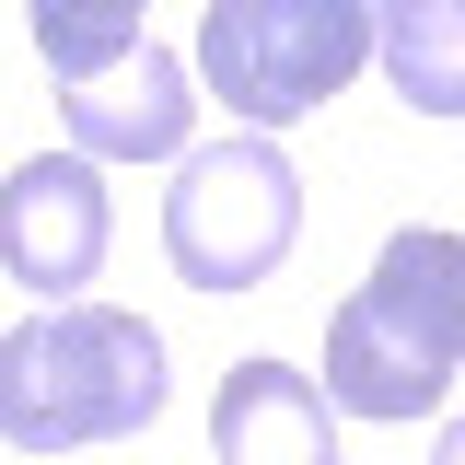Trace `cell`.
<instances>
[{
  "label": "cell",
  "instance_id": "cell-1",
  "mask_svg": "<svg viewBox=\"0 0 465 465\" xmlns=\"http://www.w3.org/2000/svg\"><path fill=\"white\" fill-rule=\"evenodd\" d=\"M163 419V338L116 302H47L0 338V442L12 454H94Z\"/></svg>",
  "mask_w": 465,
  "mask_h": 465
},
{
  "label": "cell",
  "instance_id": "cell-2",
  "mask_svg": "<svg viewBox=\"0 0 465 465\" xmlns=\"http://www.w3.org/2000/svg\"><path fill=\"white\" fill-rule=\"evenodd\" d=\"M465 372V232H384L372 280L326 314V407L419 419Z\"/></svg>",
  "mask_w": 465,
  "mask_h": 465
},
{
  "label": "cell",
  "instance_id": "cell-3",
  "mask_svg": "<svg viewBox=\"0 0 465 465\" xmlns=\"http://www.w3.org/2000/svg\"><path fill=\"white\" fill-rule=\"evenodd\" d=\"M372 58V0H210L198 12V82L232 105V128L314 116L349 94V70Z\"/></svg>",
  "mask_w": 465,
  "mask_h": 465
},
{
  "label": "cell",
  "instance_id": "cell-4",
  "mask_svg": "<svg viewBox=\"0 0 465 465\" xmlns=\"http://www.w3.org/2000/svg\"><path fill=\"white\" fill-rule=\"evenodd\" d=\"M302 244V174L268 128L198 140L163 186V256L186 291H256L280 280V256Z\"/></svg>",
  "mask_w": 465,
  "mask_h": 465
},
{
  "label": "cell",
  "instance_id": "cell-5",
  "mask_svg": "<svg viewBox=\"0 0 465 465\" xmlns=\"http://www.w3.org/2000/svg\"><path fill=\"white\" fill-rule=\"evenodd\" d=\"M116 210H105V163L82 152H24L0 174V268L35 302H82V280L105 268Z\"/></svg>",
  "mask_w": 465,
  "mask_h": 465
},
{
  "label": "cell",
  "instance_id": "cell-6",
  "mask_svg": "<svg viewBox=\"0 0 465 465\" xmlns=\"http://www.w3.org/2000/svg\"><path fill=\"white\" fill-rule=\"evenodd\" d=\"M58 116H70V152L82 163H186V128H198V70L174 47H140L58 82Z\"/></svg>",
  "mask_w": 465,
  "mask_h": 465
},
{
  "label": "cell",
  "instance_id": "cell-7",
  "mask_svg": "<svg viewBox=\"0 0 465 465\" xmlns=\"http://www.w3.org/2000/svg\"><path fill=\"white\" fill-rule=\"evenodd\" d=\"M210 465H349L326 384L291 361H232L210 396Z\"/></svg>",
  "mask_w": 465,
  "mask_h": 465
},
{
  "label": "cell",
  "instance_id": "cell-8",
  "mask_svg": "<svg viewBox=\"0 0 465 465\" xmlns=\"http://www.w3.org/2000/svg\"><path fill=\"white\" fill-rule=\"evenodd\" d=\"M372 58H384L396 105L465 116V0H372Z\"/></svg>",
  "mask_w": 465,
  "mask_h": 465
},
{
  "label": "cell",
  "instance_id": "cell-9",
  "mask_svg": "<svg viewBox=\"0 0 465 465\" xmlns=\"http://www.w3.org/2000/svg\"><path fill=\"white\" fill-rule=\"evenodd\" d=\"M140 24H152V0H35V47H47L58 82L128 58V47H140Z\"/></svg>",
  "mask_w": 465,
  "mask_h": 465
},
{
  "label": "cell",
  "instance_id": "cell-10",
  "mask_svg": "<svg viewBox=\"0 0 465 465\" xmlns=\"http://www.w3.org/2000/svg\"><path fill=\"white\" fill-rule=\"evenodd\" d=\"M430 465H465V419H454V430H442V442H430Z\"/></svg>",
  "mask_w": 465,
  "mask_h": 465
}]
</instances>
